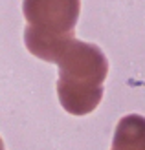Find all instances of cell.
Returning <instances> with one entry per match:
<instances>
[{"label": "cell", "instance_id": "obj_1", "mask_svg": "<svg viewBox=\"0 0 145 150\" xmlns=\"http://www.w3.org/2000/svg\"><path fill=\"white\" fill-rule=\"evenodd\" d=\"M57 64V95L61 106L72 115L94 112L103 99V82L109 75V61L101 48L74 39Z\"/></svg>", "mask_w": 145, "mask_h": 150}, {"label": "cell", "instance_id": "obj_2", "mask_svg": "<svg viewBox=\"0 0 145 150\" xmlns=\"http://www.w3.org/2000/svg\"><path fill=\"white\" fill-rule=\"evenodd\" d=\"M81 0H24L22 13L28 22L24 44L28 51L46 62H57L75 39Z\"/></svg>", "mask_w": 145, "mask_h": 150}, {"label": "cell", "instance_id": "obj_3", "mask_svg": "<svg viewBox=\"0 0 145 150\" xmlns=\"http://www.w3.org/2000/svg\"><path fill=\"white\" fill-rule=\"evenodd\" d=\"M110 150H145V117L129 114L118 121Z\"/></svg>", "mask_w": 145, "mask_h": 150}]
</instances>
